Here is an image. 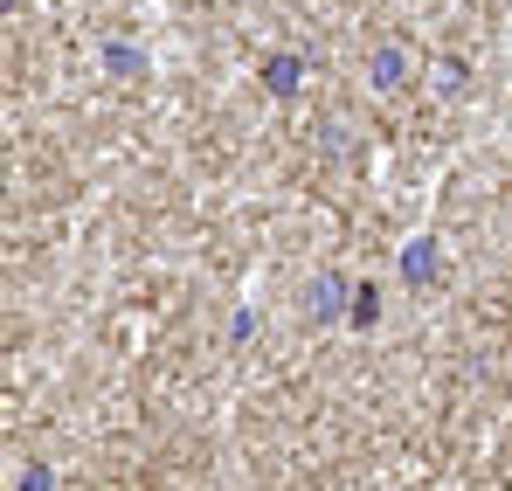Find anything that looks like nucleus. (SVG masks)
Segmentation results:
<instances>
[{
    "label": "nucleus",
    "instance_id": "f257e3e1",
    "mask_svg": "<svg viewBox=\"0 0 512 491\" xmlns=\"http://www.w3.org/2000/svg\"><path fill=\"white\" fill-rule=\"evenodd\" d=\"M333 298H340V284H333V277H319V284H312V312H333Z\"/></svg>",
    "mask_w": 512,
    "mask_h": 491
}]
</instances>
